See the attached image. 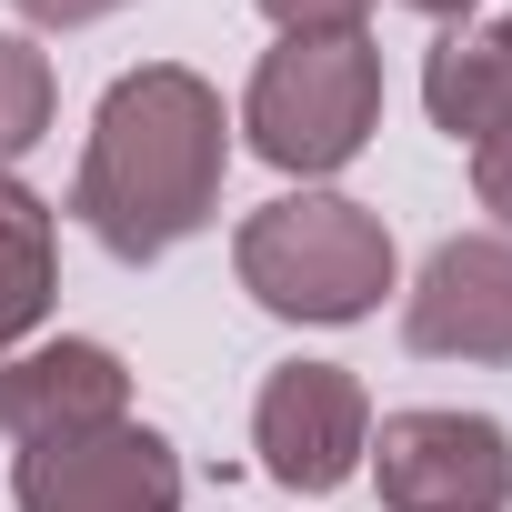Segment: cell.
I'll return each mask as SVG.
<instances>
[{"mask_svg": "<svg viewBox=\"0 0 512 512\" xmlns=\"http://www.w3.org/2000/svg\"><path fill=\"white\" fill-rule=\"evenodd\" d=\"M422 111H432V131H452L462 151L472 141H502L512 131V31L492 21H452L442 41H432V61H422Z\"/></svg>", "mask_w": 512, "mask_h": 512, "instance_id": "9", "label": "cell"}, {"mask_svg": "<svg viewBox=\"0 0 512 512\" xmlns=\"http://www.w3.org/2000/svg\"><path fill=\"white\" fill-rule=\"evenodd\" d=\"M402 342L422 362H512V241L452 231L402 292Z\"/></svg>", "mask_w": 512, "mask_h": 512, "instance_id": "7", "label": "cell"}, {"mask_svg": "<svg viewBox=\"0 0 512 512\" xmlns=\"http://www.w3.org/2000/svg\"><path fill=\"white\" fill-rule=\"evenodd\" d=\"M472 191H482V211H492L502 241H512V131H502V141H472Z\"/></svg>", "mask_w": 512, "mask_h": 512, "instance_id": "13", "label": "cell"}, {"mask_svg": "<svg viewBox=\"0 0 512 512\" xmlns=\"http://www.w3.org/2000/svg\"><path fill=\"white\" fill-rule=\"evenodd\" d=\"M51 292H61V221L21 171H0V362L41 332Z\"/></svg>", "mask_w": 512, "mask_h": 512, "instance_id": "10", "label": "cell"}, {"mask_svg": "<svg viewBox=\"0 0 512 512\" xmlns=\"http://www.w3.org/2000/svg\"><path fill=\"white\" fill-rule=\"evenodd\" d=\"M111 11H131V0H21L31 31H91V21H111Z\"/></svg>", "mask_w": 512, "mask_h": 512, "instance_id": "14", "label": "cell"}, {"mask_svg": "<svg viewBox=\"0 0 512 512\" xmlns=\"http://www.w3.org/2000/svg\"><path fill=\"white\" fill-rule=\"evenodd\" d=\"M231 272L272 322H372L392 292V221L352 191H282L231 231Z\"/></svg>", "mask_w": 512, "mask_h": 512, "instance_id": "2", "label": "cell"}, {"mask_svg": "<svg viewBox=\"0 0 512 512\" xmlns=\"http://www.w3.org/2000/svg\"><path fill=\"white\" fill-rule=\"evenodd\" d=\"M11 502L21 512H181V452L151 422H91L11 452Z\"/></svg>", "mask_w": 512, "mask_h": 512, "instance_id": "4", "label": "cell"}, {"mask_svg": "<svg viewBox=\"0 0 512 512\" xmlns=\"http://www.w3.org/2000/svg\"><path fill=\"white\" fill-rule=\"evenodd\" d=\"M131 412V372L111 342H31L0 362V442H51V432H91Z\"/></svg>", "mask_w": 512, "mask_h": 512, "instance_id": "8", "label": "cell"}, {"mask_svg": "<svg viewBox=\"0 0 512 512\" xmlns=\"http://www.w3.org/2000/svg\"><path fill=\"white\" fill-rule=\"evenodd\" d=\"M51 111H61V81H51V51L31 31H0V171L21 151L51 141Z\"/></svg>", "mask_w": 512, "mask_h": 512, "instance_id": "11", "label": "cell"}, {"mask_svg": "<svg viewBox=\"0 0 512 512\" xmlns=\"http://www.w3.org/2000/svg\"><path fill=\"white\" fill-rule=\"evenodd\" d=\"M402 11H422V21H442V31H452V21H472V0H402Z\"/></svg>", "mask_w": 512, "mask_h": 512, "instance_id": "15", "label": "cell"}, {"mask_svg": "<svg viewBox=\"0 0 512 512\" xmlns=\"http://www.w3.org/2000/svg\"><path fill=\"white\" fill-rule=\"evenodd\" d=\"M262 21L282 41H342V31L372 21V0H262Z\"/></svg>", "mask_w": 512, "mask_h": 512, "instance_id": "12", "label": "cell"}, {"mask_svg": "<svg viewBox=\"0 0 512 512\" xmlns=\"http://www.w3.org/2000/svg\"><path fill=\"white\" fill-rule=\"evenodd\" d=\"M372 121H382V51H372V31L282 41V51H262V71L241 91L251 151L272 171H292V181H332L342 161H362Z\"/></svg>", "mask_w": 512, "mask_h": 512, "instance_id": "3", "label": "cell"}, {"mask_svg": "<svg viewBox=\"0 0 512 512\" xmlns=\"http://www.w3.org/2000/svg\"><path fill=\"white\" fill-rule=\"evenodd\" d=\"M372 472H382L392 512H502L512 432L492 412H392L372 432Z\"/></svg>", "mask_w": 512, "mask_h": 512, "instance_id": "6", "label": "cell"}, {"mask_svg": "<svg viewBox=\"0 0 512 512\" xmlns=\"http://www.w3.org/2000/svg\"><path fill=\"white\" fill-rule=\"evenodd\" d=\"M221 171H231L221 91L191 61H141L91 111V141H81V171H71V211H81V231L111 262H161L191 231H211Z\"/></svg>", "mask_w": 512, "mask_h": 512, "instance_id": "1", "label": "cell"}, {"mask_svg": "<svg viewBox=\"0 0 512 512\" xmlns=\"http://www.w3.org/2000/svg\"><path fill=\"white\" fill-rule=\"evenodd\" d=\"M502 31H512V21H502Z\"/></svg>", "mask_w": 512, "mask_h": 512, "instance_id": "16", "label": "cell"}, {"mask_svg": "<svg viewBox=\"0 0 512 512\" xmlns=\"http://www.w3.org/2000/svg\"><path fill=\"white\" fill-rule=\"evenodd\" d=\"M251 452L282 492H342L372 452V392L342 362H282L251 402Z\"/></svg>", "mask_w": 512, "mask_h": 512, "instance_id": "5", "label": "cell"}]
</instances>
